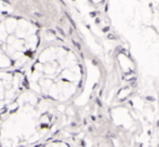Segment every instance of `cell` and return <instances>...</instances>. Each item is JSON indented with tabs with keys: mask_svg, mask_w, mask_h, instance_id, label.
<instances>
[{
	"mask_svg": "<svg viewBox=\"0 0 159 147\" xmlns=\"http://www.w3.org/2000/svg\"><path fill=\"white\" fill-rule=\"evenodd\" d=\"M26 88L60 105L68 102L80 83V66L75 53L44 36L41 47L23 69Z\"/></svg>",
	"mask_w": 159,
	"mask_h": 147,
	"instance_id": "obj_1",
	"label": "cell"
},
{
	"mask_svg": "<svg viewBox=\"0 0 159 147\" xmlns=\"http://www.w3.org/2000/svg\"><path fill=\"white\" fill-rule=\"evenodd\" d=\"M57 105L24 90L0 113V147H35L50 139L59 126Z\"/></svg>",
	"mask_w": 159,
	"mask_h": 147,
	"instance_id": "obj_2",
	"label": "cell"
},
{
	"mask_svg": "<svg viewBox=\"0 0 159 147\" xmlns=\"http://www.w3.org/2000/svg\"><path fill=\"white\" fill-rule=\"evenodd\" d=\"M43 40L39 24L27 16H0V70H23L37 54Z\"/></svg>",
	"mask_w": 159,
	"mask_h": 147,
	"instance_id": "obj_3",
	"label": "cell"
},
{
	"mask_svg": "<svg viewBox=\"0 0 159 147\" xmlns=\"http://www.w3.org/2000/svg\"><path fill=\"white\" fill-rule=\"evenodd\" d=\"M26 89L23 70H0V113Z\"/></svg>",
	"mask_w": 159,
	"mask_h": 147,
	"instance_id": "obj_4",
	"label": "cell"
},
{
	"mask_svg": "<svg viewBox=\"0 0 159 147\" xmlns=\"http://www.w3.org/2000/svg\"><path fill=\"white\" fill-rule=\"evenodd\" d=\"M35 147H71L67 142L62 141V140L57 139H49L44 141L43 143L39 144V145Z\"/></svg>",
	"mask_w": 159,
	"mask_h": 147,
	"instance_id": "obj_5",
	"label": "cell"
}]
</instances>
